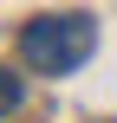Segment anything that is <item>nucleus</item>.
<instances>
[{"instance_id": "2", "label": "nucleus", "mask_w": 117, "mask_h": 123, "mask_svg": "<svg viewBox=\"0 0 117 123\" xmlns=\"http://www.w3.org/2000/svg\"><path fill=\"white\" fill-rule=\"evenodd\" d=\"M20 104H26V84H20V71H13V65H0V117H13Z\"/></svg>"}, {"instance_id": "1", "label": "nucleus", "mask_w": 117, "mask_h": 123, "mask_svg": "<svg viewBox=\"0 0 117 123\" xmlns=\"http://www.w3.org/2000/svg\"><path fill=\"white\" fill-rule=\"evenodd\" d=\"M91 45H98V26L85 13H46V19H26V32H20V58L46 78L78 71L91 58Z\"/></svg>"}]
</instances>
